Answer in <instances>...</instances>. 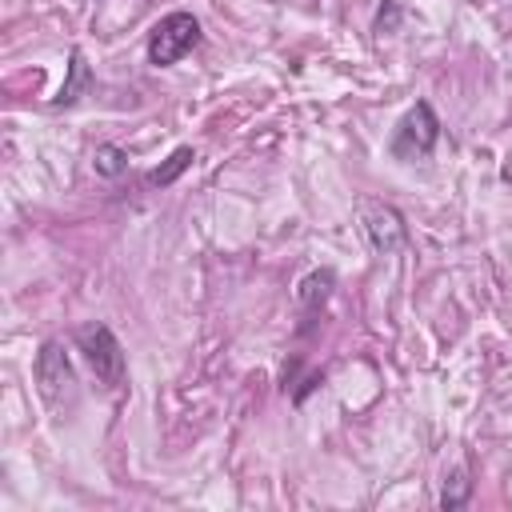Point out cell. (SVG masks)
Wrapping results in <instances>:
<instances>
[{"instance_id":"obj_10","label":"cell","mask_w":512,"mask_h":512,"mask_svg":"<svg viewBox=\"0 0 512 512\" xmlns=\"http://www.w3.org/2000/svg\"><path fill=\"white\" fill-rule=\"evenodd\" d=\"M124 168H128L124 148H116V144H100V148H96V172H100V176H120Z\"/></svg>"},{"instance_id":"obj_1","label":"cell","mask_w":512,"mask_h":512,"mask_svg":"<svg viewBox=\"0 0 512 512\" xmlns=\"http://www.w3.org/2000/svg\"><path fill=\"white\" fill-rule=\"evenodd\" d=\"M76 348L84 352V360L92 364L96 380L104 388H120L124 384V348L116 340V332L108 324H80L76 328Z\"/></svg>"},{"instance_id":"obj_5","label":"cell","mask_w":512,"mask_h":512,"mask_svg":"<svg viewBox=\"0 0 512 512\" xmlns=\"http://www.w3.org/2000/svg\"><path fill=\"white\" fill-rule=\"evenodd\" d=\"M360 212H364V236H368V244H372L380 256H392V252H400V248L408 244V224H404V216H400L392 204H384V200H364Z\"/></svg>"},{"instance_id":"obj_2","label":"cell","mask_w":512,"mask_h":512,"mask_svg":"<svg viewBox=\"0 0 512 512\" xmlns=\"http://www.w3.org/2000/svg\"><path fill=\"white\" fill-rule=\"evenodd\" d=\"M200 44V20L192 12H168L164 20H156V28L148 32V64L168 68L180 56H188Z\"/></svg>"},{"instance_id":"obj_7","label":"cell","mask_w":512,"mask_h":512,"mask_svg":"<svg viewBox=\"0 0 512 512\" xmlns=\"http://www.w3.org/2000/svg\"><path fill=\"white\" fill-rule=\"evenodd\" d=\"M84 84H88V64H84L80 52H72V56H68V80H64V88H60V96H56L52 104H56V108H60V104H72V100L84 92Z\"/></svg>"},{"instance_id":"obj_6","label":"cell","mask_w":512,"mask_h":512,"mask_svg":"<svg viewBox=\"0 0 512 512\" xmlns=\"http://www.w3.org/2000/svg\"><path fill=\"white\" fill-rule=\"evenodd\" d=\"M468 496H472V480H468V468L464 464H456L448 476H444V492H440V508H464L468 504Z\"/></svg>"},{"instance_id":"obj_8","label":"cell","mask_w":512,"mask_h":512,"mask_svg":"<svg viewBox=\"0 0 512 512\" xmlns=\"http://www.w3.org/2000/svg\"><path fill=\"white\" fill-rule=\"evenodd\" d=\"M192 160H196V152H192L188 144H184V148H176V152H172V156H168V160H164L156 172H148V184H160V188H168V184H172V180H176V176H180V172H184Z\"/></svg>"},{"instance_id":"obj_4","label":"cell","mask_w":512,"mask_h":512,"mask_svg":"<svg viewBox=\"0 0 512 512\" xmlns=\"http://www.w3.org/2000/svg\"><path fill=\"white\" fill-rule=\"evenodd\" d=\"M36 388H40V396L52 408H60L64 400H72L76 372H72V360H68V352H64L60 340H44L40 344V352H36Z\"/></svg>"},{"instance_id":"obj_3","label":"cell","mask_w":512,"mask_h":512,"mask_svg":"<svg viewBox=\"0 0 512 512\" xmlns=\"http://www.w3.org/2000/svg\"><path fill=\"white\" fill-rule=\"evenodd\" d=\"M436 140H440V120H436V112H432L428 100H416L404 112V120L396 124L388 148H392L396 160H424V156H432Z\"/></svg>"},{"instance_id":"obj_9","label":"cell","mask_w":512,"mask_h":512,"mask_svg":"<svg viewBox=\"0 0 512 512\" xmlns=\"http://www.w3.org/2000/svg\"><path fill=\"white\" fill-rule=\"evenodd\" d=\"M332 280H336V276H332L328 268H324V272H312V276L300 284V304H304V308L324 304V300H328V292H332Z\"/></svg>"}]
</instances>
